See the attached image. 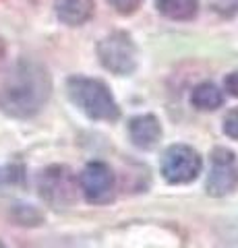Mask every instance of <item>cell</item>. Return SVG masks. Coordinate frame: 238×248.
Instances as JSON below:
<instances>
[{
  "instance_id": "6da1fadb",
  "label": "cell",
  "mask_w": 238,
  "mask_h": 248,
  "mask_svg": "<svg viewBox=\"0 0 238 248\" xmlns=\"http://www.w3.org/2000/svg\"><path fill=\"white\" fill-rule=\"evenodd\" d=\"M52 93L50 73L42 62L21 58L0 83V110L13 118H32L48 104Z\"/></svg>"
},
{
  "instance_id": "7a4b0ae2",
  "label": "cell",
  "mask_w": 238,
  "mask_h": 248,
  "mask_svg": "<svg viewBox=\"0 0 238 248\" xmlns=\"http://www.w3.org/2000/svg\"><path fill=\"white\" fill-rule=\"evenodd\" d=\"M66 95L89 120L116 122L120 118L118 102L114 99L110 87L99 79L73 75L66 79Z\"/></svg>"
},
{
  "instance_id": "3957f363",
  "label": "cell",
  "mask_w": 238,
  "mask_h": 248,
  "mask_svg": "<svg viewBox=\"0 0 238 248\" xmlns=\"http://www.w3.org/2000/svg\"><path fill=\"white\" fill-rule=\"evenodd\" d=\"M97 58L112 75L128 77L137 68V46L128 33L114 31L97 44Z\"/></svg>"
},
{
  "instance_id": "277c9868",
  "label": "cell",
  "mask_w": 238,
  "mask_h": 248,
  "mask_svg": "<svg viewBox=\"0 0 238 248\" xmlns=\"http://www.w3.org/2000/svg\"><path fill=\"white\" fill-rule=\"evenodd\" d=\"M37 190H40L42 199L52 207H71L77 199V178L66 166H48L40 172Z\"/></svg>"
},
{
  "instance_id": "5b68a950",
  "label": "cell",
  "mask_w": 238,
  "mask_h": 248,
  "mask_svg": "<svg viewBox=\"0 0 238 248\" xmlns=\"http://www.w3.org/2000/svg\"><path fill=\"white\" fill-rule=\"evenodd\" d=\"M159 168L168 184H189L201 174L203 159L190 145H170L162 155Z\"/></svg>"
},
{
  "instance_id": "8992f818",
  "label": "cell",
  "mask_w": 238,
  "mask_h": 248,
  "mask_svg": "<svg viewBox=\"0 0 238 248\" xmlns=\"http://www.w3.org/2000/svg\"><path fill=\"white\" fill-rule=\"evenodd\" d=\"M238 186V159L232 149L216 147L211 151V168L205 182V192L209 197L232 195Z\"/></svg>"
},
{
  "instance_id": "52a82bcc",
  "label": "cell",
  "mask_w": 238,
  "mask_h": 248,
  "mask_svg": "<svg viewBox=\"0 0 238 248\" xmlns=\"http://www.w3.org/2000/svg\"><path fill=\"white\" fill-rule=\"evenodd\" d=\"M79 188L89 205H106L114 199L116 178L108 164L89 161L79 176Z\"/></svg>"
},
{
  "instance_id": "ba28073f",
  "label": "cell",
  "mask_w": 238,
  "mask_h": 248,
  "mask_svg": "<svg viewBox=\"0 0 238 248\" xmlns=\"http://www.w3.org/2000/svg\"><path fill=\"white\" fill-rule=\"evenodd\" d=\"M128 137L139 149H153L162 139V124L153 114H139L128 120Z\"/></svg>"
},
{
  "instance_id": "9c48e42d",
  "label": "cell",
  "mask_w": 238,
  "mask_h": 248,
  "mask_svg": "<svg viewBox=\"0 0 238 248\" xmlns=\"http://www.w3.org/2000/svg\"><path fill=\"white\" fill-rule=\"evenodd\" d=\"M56 17L68 27H79L94 17L95 2L94 0H56L54 2Z\"/></svg>"
},
{
  "instance_id": "30bf717a",
  "label": "cell",
  "mask_w": 238,
  "mask_h": 248,
  "mask_svg": "<svg viewBox=\"0 0 238 248\" xmlns=\"http://www.w3.org/2000/svg\"><path fill=\"white\" fill-rule=\"evenodd\" d=\"M224 104V93L216 83H199L190 93V106L199 112H213Z\"/></svg>"
},
{
  "instance_id": "8fae6325",
  "label": "cell",
  "mask_w": 238,
  "mask_h": 248,
  "mask_svg": "<svg viewBox=\"0 0 238 248\" xmlns=\"http://www.w3.org/2000/svg\"><path fill=\"white\" fill-rule=\"evenodd\" d=\"M156 6L172 21H189L199 11V0H156Z\"/></svg>"
},
{
  "instance_id": "7c38bea8",
  "label": "cell",
  "mask_w": 238,
  "mask_h": 248,
  "mask_svg": "<svg viewBox=\"0 0 238 248\" xmlns=\"http://www.w3.org/2000/svg\"><path fill=\"white\" fill-rule=\"evenodd\" d=\"M222 130H224L226 137L238 141V108L230 110V112L224 116V122H222Z\"/></svg>"
},
{
  "instance_id": "4fadbf2b",
  "label": "cell",
  "mask_w": 238,
  "mask_h": 248,
  "mask_svg": "<svg viewBox=\"0 0 238 248\" xmlns=\"http://www.w3.org/2000/svg\"><path fill=\"white\" fill-rule=\"evenodd\" d=\"M106 2H108L118 15H125L127 17V15H133V13L139 11L143 0H106Z\"/></svg>"
},
{
  "instance_id": "5bb4252c",
  "label": "cell",
  "mask_w": 238,
  "mask_h": 248,
  "mask_svg": "<svg viewBox=\"0 0 238 248\" xmlns=\"http://www.w3.org/2000/svg\"><path fill=\"white\" fill-rule=\"evenodd\" d=\"M224 89H226L232 97H238V71L230 73L226 79H224Z\"/></svg>"
},
{
  "instance_id": "9a60e30c",
  "label": "cell",
  "mask_w": 238,
  "mask_h": 248,
  "mask_svg": "<svg viewBox=\"0 0 238 248\" xmlns=\"http://www.w3.org/2000/svg\"><path fill=\"white\" fill-rule=\"evenodd\" d=\"M0 248H6V246H4V244H2V242H0Z\"/></svg>"
}]
</instances>
